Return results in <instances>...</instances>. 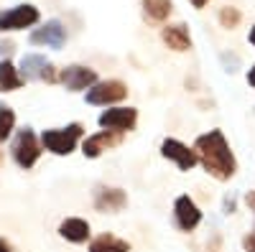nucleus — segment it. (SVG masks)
<instances>
[{"mask_svg": "<svg viewBox=\"0 0 255 252\" xmlns=\"http://www.w3.org/2000/svg\"><path fill=\"white\" fill-rule=\"evenodd\" d=\"M84 128L79 122H72L67 128H54V130H44L41 133V145L44 151L54 153V156H69L77 151V143L82 140Z\"/></svg>", "mask_w": 255, "mask_h": 252, "instance_id": "2", "label": "nucleus"}, {"mask_svg": "<svg viewBox=\"0 0 255 252\" xmlns=\"http://www.w3.org/2000/svg\"><path fill=\"white\" fill-rule=\"evenodd\" d=\"M123 135L125 133H115V130H100L90 138H84L82 143V153L84 158H100L105 151H113L123 143Z\"/></svg>", "mask_w": 255, "mask_h": 252, "instance_id": "13", "label": "nucleus"}, {"mask_svg": "<svg viewBox=\"0 0 255 252\" xmlns=\"http://www.w3.org/2000/svg\"><path fill=\"white\" fill-rule=\"evenodd\" d=\"M189 3H191V5H194L197 10H202V8H204V5L209 3V0H189Z\"/></svg>", "mask_w": 255, "mask_h": 252, "instance_id": "25", "label": "nucleus"}, {"mask_svg": "<svg viewBox=\"0 0 255 252\" xmlns=\"http://www.w3.org/2000/svg\"><path fill=\"white\" fill-rule=\"evenodd\" d=\"M128 206V194L120 186H97L95 188V209L102 214H118Z\"/></svg>", "mask_w": 255, "mask_h": 252, "instance_id": "12", "label": "nucleus"}, {"mask_svg": "<svg viewBox=\"0 0 255 252\" xmlns=\"http://www.w3.org/2000/svg\"><path fill=\"white\" fill-rule=\"evenodd\" d=\"M140 3H143L145 18L153 20V23H163V20L171 15V10H174L171 0H140Z\"/></svg>", "mask_w": 255, "mask_h": 252, "instance_id": "17", "label": "nucleus"}, {"mask_svg": "<svg viewBox=\"0 0 255 252\" xmlns=\"http://www.w3.org/2000/svg\"><path fill=\"white\" fill-rule=\"evenodd\" d=\"M26 79L20 77V69H15L8 59L0 61V89H5V92H15L20 89V84H23Z\"/></svg>", "mask_w": 255, "mask_h": 252, "instance_id": "18", "label": "nucleus"}, {"mask_svg": "<svg viewBox=\"0 0 255 252\" xmlns=\"http://www.w3.org/2000/svg\"><path fill=\"white\" fill-rule=\"evenodd\" d=\"M15 128V112L8 104H0V143H5Z\"/></svg>", "mask_w": 255, "mask_h": 252, "instance_id": "19", "label": "nucleus"}, {"mask_svg": "<svg viewBox=\"0 0 255 252\" xmlns=\"http://www.w3.org/2000/svg\"><path fill=\"white\" fill-rule=\"evenodd\" d=\"M243 250L245 252H255V232H250V235L243 237Z\"/></svg>", "mask_w": 255, "mask_h": 252, "instance_id": "21", "label": "nucleus"}, {"mask_svg": "<svg viewBox=\"0 0 255 252\" xmlns=\"http://www.w3.org/2000/svg\"><path fill=\"white\" fill-rule=\"evenodd\" d=\"M248 41H250V44H253V46H255V23H253V26H250V36H248Z\"/></svg>", "mask_w": 255, "mask_h": 252, "instance_id": "27", "label": "nucleus"}, {"mask_svg": "<svg viewBox=\"0 0 255 252\" xmlns=\"http://www.w3.org/2000/svg\"><path fill=\"white\" fill-rule=\"evenodd\" d=\"M90 222L82 219V217H67L61 224H59V237H64L72 245H82L90 240Z\"/></svg>", "mask_w": 255, "mask_h": 252, "instance_id": "14", "label": "nucleus"}, {"mask_svg": "<svg viewBox=\"0 0 255 252\" xmlns=\"http://www.w3.org/2000/svg\"><path fill=\"white\" fill-rule=\"evenodd\" d=\"M125 97H128V84L120 79H100L84 94L87 104H95V107H115Z\"/></svg>", "mask_w": 255, "mask_h": 252, "instance_id": "3", "label": "nucleus"}, {"mask_svg": "<svg viewBox=\"0 0 255 252\" xmlns=\"http://www.w3.org/2000/svg\"><path fill=\"white\" fill-rule=\"evenodd\" d=\"M100 128L102 130H115V133H130L135 130L138 125V110L135 107H120V104H115V107H108L100 117Z\"/></svg>", "mask_w": 255, "mask_h": 252, "instance_id": "5", "label": "nucleus"}, {"mask_svg": "<svg viewBox=\"0 0 255 252\" xmlns=\"http://www.w3.org/2000/svg\"><path fill=\"white\" fill-rule=\"evenodd\" d=\"M28 41L33 46H49V49H61L67 44V28H64L61 20H46L41 28H33Z\"/></svg>", "mask_w": 255, "mask_h": 252, "instance_id": "11", "label": "nucleus"}, {"mask_svg": "<svg viewBox=\"0 0 255 252\" xmlns=\"http://www.w3.org/2000/svg\"><path fill=\"white\" fill-rule=\"evenodd\" d=\"M194 151L199 156V166L212 178L230 181L238 173V158H235V153H232L222 130H209V133L199 135L194 140Z\"/></svg>", "mask_w": 255, "mask_h": 252, "instance_id": "1", "label": "nucleus"}, {"mask_svg": "<svg viewBox=\"0 0 255 252\" xmlns=\"http://www.w3.org/2000/svg\"><path fill=\"white\" fill-rule=\"evenodd\" d=\"M161 156H163L166 161L176 163L179 171H191L194 166H199L197 151L189 148L186 143H181V140H176V138H166V140L161 143Z\"/></svg>", "mask_w": 255, "mask_h": 252, "instance_id": "8", "label": "nucleus"}, {"mask_svg": "<svg viewBox=\"0 0 255 252\" xmlns=\"http://www.w3.org/2000/svg\"><path fill=\"white\" fill-rule=\"evenodd\" d=\"M161 38H163V44L176 51V54H184L191 49V33L184 23H174V26H163L161 28Z\"/></svg>", "mask_w": 255, "mask_h": 252, "instance_id": "15", "label": "nucleus"}, {"mask_svg": "<svg viewBox=\"0 0 255 252\" xmlns=\"http://www.w3.org/2000/svg\"><path fill=\"white\" fill-rule=\"evenodd\" d=\"M235 212V199H225V214Z\"/></svg>", "mask_w": 255, "mask_h": 252, "instance_id": "23", "label": "nucleus"}, {"mask_svg": "<svg viewBox=\"0 0 255 252\" xmlns=\"http://www.w3.org/2000/svg\"><path fill=\"white\" fill-rule=\"evenodd\" d=\"M0 161H3V153H0Z\"/></svg>", "mask_w": 255, "mask_h": 252, "instance_id": "28", "label": "nucleus"}, {"mask_svg": "<svg viewBox=\"0 0 255 252\" xmlns=\"http://www.w3.org/2000/svg\"><path fill=\"white\" fill-rule=\"evenodd\" d=\"M245 204H248V206L253 209V212H255V188H253V191H248V194H245Z\"/></svg>", "mask_w": 255, "mask_h": 252, "instance_id": "22", "label": "nucleus"}, {"mask_svg": "<svg viewBox=\"0 0 255 252\" xmlns=\"http://www.w3.org/2000/svg\"><path fill=\"white\" fill-rule=\"evenodd\" d=\"M220 26L222 28H238L240 26V20H243V13L238 10V8H232V5H225V8H220Z\"/></svg>", "mask_w": 255, "mask_h": 252, "instance_id": "20", "label": "nucleus"}, {"mask_svg": "<svg viewBox=\"0 0 255 252\" xmlns=\"http://www.w3.org/2000/svg\"><path fill=\"white\" fill-rule=\"evenodd\" d=\"M18 69H20V77L31 79V82H49V84H54L59 79L54 64L46 56H41V54H26L23 59H20Z\"/></svg>", "mask_w": 255, "mask_h": 252, "instance_id": "7", "label": "nucleus"}, {"mask_svg": "<svg viewBox=\"0 0 255 252\" xmlns=\"http://www.w3.org/2000/svg\"><path fill=\"white\" fill-rule=\"evenodd\" d=\"M174 222L181 232H194V229L202 224V209L197 206V201L181 194L174 201Z\"/></svg>", "mask_w": 255, "mask_h": 252, "instance_id": "9", "label": "nucleus"}, {"mask_svg": "<svg viewBox=\"0 0 255 252\" xmlns=\"http://www.w3.org/2000/svg\"><path fill=\"white\" fill-rule=\"evenodd\" d=\"M0 252H15V250H13V247L5 242V240H0Z\"/></svg>", "mask_w": 255, "mask_h": 252, "instance_id": "26", "label": "nucleus"}, {"mask_svg": "<svg viewBox=\"0 0 255 252\" xmlns=\"http://www.w3.org/2000/svg\"><path fill=\"white\" fill-rule=\"evenodd\" d=\"M59 79L69 92H87L90 87H95V84L100 82L97 72L92 67H82V64H72L67 69H61Z\"/></svg>", "mask_w": 255, "mask_h": 252, "instance_id": "10", "label": "nucleus"}, {"mask_svg": "<svg viewBox=\"0 0 255 252\" xmlns=\"http://www.w3.org/2000/svg\"><path fill=\"white\" fill-rule=\"evenodd\" d=\"M38 8L31 5V3H20L10 10H3L0 13V33L3 31H20V28H31L38 23Z\"/></svg>", "mask_w": 255, "mask_h": 252, "instance_id": "6", "label": "nucleus"}, {"mask_svg": "<svg viewBox=\"0 0 255 252\" xmlns=\"http://www.w3.org/2000/svg\"><path fill=\"white\" fill-rule=\"evenodd\" d=\"M248 84L255 89V64H253V67H250V72H248Z\"/></svg>", "mask_w": 255, "mask_h": 252, "instance_id": "24", "label": "nucleus"}, {"mask_svg": "<svg viewBox=\"0 0 255 252\" xmlns=\"http://www.w3.org/2000/svg\"><path fill=\"white\" fill-rule=\"evenodd\" d=\"M41 151H44V145H41V140L36 138V133L31 128H23V130H18L15 140H13V161L20 166V168H33L36 161L41 158Z\"/></svg>", "mask_w": 255, "mask_h": 252, "instance_id": "4", "label": "nucleus"}, {"mask_svg": "<svg viewBox=\"0 0 255 252\" xmlns=\"http://www.w3.org/2000/svg\"><path fill=\"white\" fill-rule=\"evenodd\" d=\"M87 252H130V242L128 240H120L110 232H105L100 237H95L90 242V250Z\"/></svg>", "mask_w": 255, "mask_h": 252, "instance_id": "16", "label": "nucleus"}]
</instances>
